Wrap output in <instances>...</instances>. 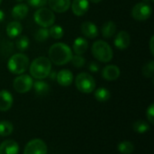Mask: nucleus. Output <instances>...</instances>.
Wrapping results in <instances>:
<instances>
[{
    "label": "nucleus",
    "instance_id": "nucleus-1",
    "mask_svg": "<svg viewBox=\"0 0 154 154\" xmlns=\"http://www.w3.org/2000/svg\"><path fill=\"white\" fill-rule=\"evenodd\" d=\"M70 47L64 43H56L49 49L50 61L56 65H64L70 62L72 58Z\"/></svg>",
    "mask_w": 154,
    "mask_h": 154
},
{
    "label": "nucleus",
    "instance_id": "nucleus-2",
    "mask_svg": "<svg viewBox=\"0 0 154 154\" xmlns=\"http://www.w3.org/2000/svg\"><path fill=\"white\" fill-rule=\"evenodd\" d=\"M51 71V62L50 61V59L44 56H40L35 58L30 65L31 76L37 80H42L48 77Z\"/></svg>",
    "mask_w": 154,
    "mask_h": 154
},
{
    "label": "nucleus",
    "instance_id": "nucleus-3",
    "mask_svg": "<svg viewBox=\"0 0 154 154\" xmlns=\"http://www.w3.org/2000/svg\"><path fill=\"white\" fill-rule=\"evenodd\" d=\"M93 56L102 63H108L113 58V50L111 46L103 40L96 41L91 47Z\"/></svg>",
    "mask_w": 154,
    "mask_h": 154
},
{
    "label": "nucleus",
    "instance_id": "nucleus-4",
    "mask_svg": "<svg viewBox=\"0 0 154 154\" xmlns=\"http://www.w3.org/2000/svg\"><path fill=\"white\" fill-rule=\"evenodd\" d=\"M29 58L24 54H14L7 62V68L13 74H23L29 66Z\"/></svg>",
    "mask_w": 154,
    "mask_h": 154
},
{
    "label": "nucleus",
    "instance_id": "nucleus-5",
    "mask_svg": "<svg viewBox=\"0 0 154 154\" xmlns=\"http://www.w3.org/2000/svg\"><path fill=\"white\" fill-rule=\"evenodd\" d=\"M77 89L83 93H90L95 91L96 81L94 77L88 73H80L75 79Z\"/></svg>",
    "mask_w": 154,
    "mask_h": 154
},
{
    "label": "nucleus",
    "instance_id": "nucleus-6",
    "mask_svg": "<svg viewBox=\"0 0 154 154\" xmlns=\"http://www.w3.org/2000/svg\"><path fill=\"white\" fill-rule=\"evenodd\" d=\"M34 21L42 27L48 28L51 26L55 22V15L52 10L46 7L38 8L33 15Z\"/></svg>",
    "mask_w": 154,
    "mask_h": 154
},
{
    "label": "nucleus",
    "instance_id": "nucleus-7",
    "mask_svg": "<svg viewBox=\"0 0 154 154\" xmlns=\"http://www.w3.org/2000/svg\"><path fill=\"white\" fill-rule=\"evenodd\" d=\"M152 14V7L144 2L136 4L132 9V16L137 21H145L151 17Z\"/></svg>",
    "mask_w": 154,
    "mask_h": 154
},
{
    "label": "nucleus",
    "instance_id": "nucleus-8",
    "mask_svg": "<svg viewBox=\"0 0 154 154\" xmlns=\"http://www.w3.org/2000/svg\"><path fill=\"white\" fill-rule=\"evenodd\" d=\"M32 84H33V80L31 75L19 74L16 78H14L13 86L17 93H25L32 89Z\"/></svg>",
    "mask_w": 154,
    "mask_h": 154
},
{
    "label": "nucleus",
    "instance_id": "nucleus-9",
    "mask_svg": "<svg viewBox=\"0 0 154 154\" xmlns=\"http://www.w3.org/2000/svg\"><path fill=\"white\" fill-rule=\"evenodd\" d=\"M47 145L41 139L31 140L23 150V154H47Z\"/></svg>",
    "mask_w": 154,
    "mask_h": 154
},
{
    "label": "nucleus",
    "instance_id": "nucleus-10",
    "mask_svg": "<svg viewBox=\"0 0 154 154\" xmlns=\"http://www.w3.org/2000/svg\"><path fill=\"white\" fill-rule=\"evenodd\" d=\"M131 43V37L130 34L126 31H120L118 34L116 35V38L114 40L115 46L120 50L126 49Z\"/></svg>",
    "mask_w": 154,
    "mask_h": 154
},
{
    "label": "nucleus",
    "instance_id": "nucleus-11",
    "mask_svg": "<svg viewBox=\"0 0 154 154\" xmlns=\"http://www.w3.org/2000/svg\"><path fill=\"white\" fill-rule=\"evenodd\" d=\"M120 76V69L115 64H108L102 70V77L108 81H116Z\"/></svg>",
    "mask_w": 154,
    "mask_h": 154
},
{
    "label": "nucleus",
    "instance_id": "nucleus-12",
    "mask_svg": "<svg viewBox=\"0 0 154 154\" xmlns=\"http://www.w3.org/2000/svg\"><path fill=\"white\" fill-rule=\"evenodd\" d=\"M81 33L87 38L95 39L98 35V28L94 23L85 21L81 25Z\"/></svg>",
    "mask_w": 154,
    "mask_h": 154
},
{
    "label": "nucleus",
    "instance_id": "nucleus-13",
    "mask_svg": "<svg viewBox=\"0 0 154 154\" xmlns=\"http://www.w3.org/2000/svg\"><path fill=\"white\" fill-rule=\"evenodd\" d=\"M56 80L60 85L67 87V86H69L73 83L74 76L71 71L68 69H62L57 74Z\"/></svg>",
    "mask_w": 154,
    "mask_h": 154
},
{
    "label": "nucleus",
    "instance_id": "nucleus-14",
    "mask_svg": "<svg viewBox=\"0 0 154 154\" xmlns=\"http://www.w3.org/2000/svg\"><path fill=\"white\" fill-rule=\"evenodd\" d=\"M70 5L73 14L77 16H82L88 11L89 8L88 0H73Z\"/></svg>",
    "mask_w": 154,
    "mask_h": 154
},
{
    "label": "nucleus",
    "instance_id": "nucleus-15",
    "mask_svg": "<svg viewBox=\"0 0 154 154\" xmlns=\"http://www.w3.org/2000/svg\"><path fill=\"white\" fill-rule=\"evenodd\" d=\"M48 5L51 10L56 13H64L70 6V0H48Z\"/></svg>",
    "mask_w": 154,
    "mask_h": 154
},
{
    "label": "nucleus",
    "instance_id": "nucleus-16",
    "mask_svg": "<svg viewBox=\"0 0 154 154\" xmlns=\"http://www.w3.org/2000/svg\"><path fill=\"white\" fill-rule=\"evenodd\" d=\"M14 103L13 95L6 90L0 91V111L6 112L10 110Z\"/></svg>",
    "mask_w": 154,
    "mask_h": 154
},
{
    "label": "nucleus",
    "instance_id": "nucleus-17",
    "mask_svg": "<svg viewBox=\"0 0 154 154\" xmlns=\"http://www.w3.org/2000/svg\"><path fill=\"white\" fill-rule=\"evenodd\" d=\"M19 146L14 140H6L0 144V154H18Z\"/></svg>",
    "mask_w": 154,
    "mask_h": 154
},
{
    "label": "nucleus",
    "instance_id": "nucleus-18",
    "mask_svg": "<svg viewBox=\"0 0 154 154\" xmlns=\"http://www.w3.org/2000/svg\"><path fill=\"white\" fill-rule=\"evenodd\" d=\"M29 12V7L26 4H17L15 5L12 11H11V15L12 17L15 20H23L26 17V15H28Z\"/></svg>",
    "mask_w": 154,
    "mask_h": 154
},
{
    "label": "nucleus",
    "instance_id": "nucleus-19",
    "mask_svg": "<svg viewBox=\"0 0 154 154\" xmlns=\"http://www.w3.org/2000/svg\"><path fill=\"white\" fill-rule=\"evenodd\" d=\"M23 32V25L18 21H13L6 26V34L10 38L18 37Z\"/></svg>",
    "mask_w": 154,
    "mask_h": 154
},
{
    "label": "nucleus",
    "instance_id": "nucleus-20",
    "mask_svg": "<svg viewBox=\"0 0 154 154\" xmlns=\"http://www.w3.org/2000/svg\"><path fill=\"white\" fill-rule=\"evenodd\" d=\"M88 48V42L84 37H78L74 40L73 43V51L76 54L82 55L87 52Z\"/></svg>",
    "mask_w": 154,
    "mask_h": 154
},
{
    "label": "nucleus",
    "instance_id": "nucleus-21",
    "mask_svg": "<svg viewBox=\"0 0 154 154\" xmlns=\"http://www.w3.org/2000/svg\"><path fill=\"white\" fill-rule=\"evenodd\" d=\"M116 32V25L113 21H107L102 25L101 33H102V35L106 39L113 37Z\"/></svg>",
    "mask_w": 154,
    "mask_h": 154
},
{
    "label": "nucleus",
    "instance_id": "nucleus-22",
    "mask_svg": "<svg viewBox=\"0 0 154 154\" xmlns=\"http://www.w3.org/2000/svg\"><path fill=\"white\" fill-rule=\"evenodd\" d=\"M33 89L35 91V93L38 96H44L47 95L50 92V85L42 80H37L32 84Z\"/></svg>",
    "mask_w": 154,
    "mask_h": 154
},
{
    "label": "nucleus",
    "instance_id": "nucleus-23",
    "mask_svg": "<svg viewBox=\"0 0 154 154\" xmlns=\"http://www.w3.org/2000/svg\"><path fill=\"white\" fill-rule=\"evenodd\" d=\"M94 96L95 98L98 101V102H101V103H104V102H106L110 99L111 97V93L110 92L105 88V87H100L98 89H97L95 91V93H94Z\"/></svg>",
    "mask_w": 154,
    "mask_h": 154
},
{
    "label": "nucleus",
    "instance_id": "nucleus-24",
    "mask_svg": "<svg viewBox=\"0 0 154 154\" xmlns=\"http://www.w3.org/2000/svg\"><path fill=\"white\" fill-rule=\"evenodd\" d=\"M117 149L122 154H131L134 151V145L129 141H124L118 144Z\"/></svg>",
    "mask_w": 154,
    "mask_h": 154
},
{
    "label": "nucleus",
    "instance_id": "nucleus-25",
    "mask_svg": "<svg viewBox=\"0 0 154 154\" xmlns=\"http://www.w3.org/2000/svg\"><path fill=\"white\" fill-rule=\"evenodd\" d=\"M30 44V40L28 38L27 35H19L15 41V45L17 47V49L21 52L25 51Z\"/></svg>",
    "mask_w": 154,
    "mask_h": 154
},
{
    "label": "nucleus",
    "instance_id": "nucleus-26",
    "mask_svg": "<svg viewBox=\"0 0 154 154\" xmlns=\"http://www.w3.org/2000/svg\"><path fill=\"white\" fill-rule=\"evenodd\" d=\"M14 126L8 121H1L0 122V136H8L13 133Z\"/></svg>",
    "mask_w": 154,
    "mask_h": 154
},
{
    "label": "nucleus",
    "instance_id": "nucleus-27",
    "mask_svg": "<svg viewBox=\"0 0 154 154\" xmlns=\"http://www.w3.org/2000/svg\"><path fill=\"white\" fill-rule=\"evenodd\" d=\"M133 129L138 133H144L150 130V125L148 124L147 122L139 120V121H136L133 124Z\"/></svg>",
    "mask_w": 154,
    "mask_h": 154
},
{
    "label": "nucleus",
    "instance_id": "nucleus-28",
    "mask_svg": "<svg viewBox=\"0 0 154 154\" xmlns=\"http://www.w3.org/2000/svg\"><path fill=\"white\" fill-rule=\"evenodd\" d=\"M50 37V33H49V29L45 28V27H42L39 28L35 34H34V39L37 42H44L46 41L48 38Z\"/></svg>",
    "mask_w": 154,
    "mask_h": 154
},
{
    "label": "nucleus",
    "instance_id": "nucleus-29",
    "mask_svg": "<svg viewBox=\"0 0 154 154\" xmlns=\"http://www.w3.org/2000/svg\"><path fill=\"white\" fill-rule=\"evenodd\" d=\"M49 33H50V36H51L54 39H60L64 35V30L60 25H52L49 29Z\"/></svg>",
    "mask_w": 154,
    "mask_h": 154
},
{
    "label": "nucleus",
    "instance_id": "nucleus-30",
    "mask_svg": "<svg viewBox=\"0 0 154 154\" xmlns=\"http://www.w3.org/2000/svg\"><path fill=\"white\" fill-rule=\"evenodd\" d=\"M143 74L146 78H151L154 74V62L151 61L145 64L143 67Z\"/></svg>",
    "mask_w": 154,
    "mask_h": 154
},
{
    "label": "nucleus",
    "instance_id": "nucleus-31",
    "mask_svg": "<svg viewBox=\"0 0 154 154\" xmlns=\"http://www.w3.org/2000/svg\"><path fill=\"white\" fill-rule=\"evenodd\" d=\"M71 64L73 66L77 67V68H81L85 65L86 64V59L82 56V55H79V54H76L74 56H72L71 60H70Z\"/></svg>",
    "mask_w": 154,
    "mask_h": 154
},
{
    "label": "nucleus",
    "instance_id": "nucleus-32",
    "mask_svg": "<svg viewBox=\"0 0 154 154\" xmlns=\"http://www.w3.org/2000/svg\"><path fill=\"white\" fill-rule=\"evenodd\" d=\"M28 4L30 5H32V7H36V8H40V7H42L44 6L48 0H27Z\"/></svg>",
    "mask_w": 154,
    "mask_h": 154
},
{
    "label": "nucleus",
    "instance_id": "nucleus-33",
    "mask_svg": "<svg viewBox=\"0 0 154 154\" xmlns=\"http://www.w3.org/2000/svg\"><path fill=\"white\" fill-rule=\"evenodd\" d=\"M146 116L151 124L154 123V104L152 103L146 111Z\"/></svg>",
    "mask_w": 154,
    "mask_h": 154
},
{
    "label": "nucleus",
    "instance_id": "nucleus-34",
    "mask_svg": "<svg viewBox=\"0 0 154 154\" xmlns=\"http://www.w3.org/2000/svg\"><path fill=\"white\" fill-rule=\"evenodd\" d=\"M88 68L89 71H91L93 73H96V72H98L99 71V64H97L95 62H91V63H89Z\"/></svg>",
    "mask_w": 154,
    "mask_h": 154
},
{
    "label": "nucleus",
    "instance_id": "nucleus-35",
    "mask_svg": "<svg viewBox=\"0 0 154 154\" xmlns=\"http://www.w3.org/2000/svg\"><path fill=\"white\" fill-rule=\"evenodd\" d=\"M153 40H154V36L152 35L151 37V40H150V50H151V53L153 55L154 54V49H153Z\"/></svg>",
    "mask_w": 154,
    "mask_h": 154
},
{
    "label": "nucleus",
    "instance_id": "nucleus-36",
    "mask_svg": "<svg viewBox=\"0 0 154 154\" xmlns=\"http://www.w3.org/2000/svg\"><path fill=\"white\" fill-rule=\"evenodd\" d=\"M56 75H57L56 72H51V73L49 74V75H48V76H49L51 79H52V78L54 79V78H56Z\"/></svg>",
    "mask_w": 154,
    "mask_h": 154
},
{
    "label": "nucleus",
    "instance_id": "nucleus-37",
    "mask_svg": "<svg viewBox=\"0 0 154 154\" xmlns=\"http://www.w3.org/2000/svg\"><path fill=\"white\" fill-rule=\"evenodd\" d=\"M4 19H5V13H4L2 10H0V23H1Z\"/></svg>",
    "mask_w": 154,
    "mask_h": 154
},
{
    "label": "nucleus",
    "instance_id": "nucleus-38",
    "mask_svg": "<svg viewBox=\"0 0 154 154\" xmlns=\"http://www.w3.org/2000/svg\"><path fill=\"white\" fill-rule=\"evenodd\" d=\"M88 1H90L91 3H94V4H98V3H100L102 0H88Z\"/></svg>",
    "mask_w": 154,
    "mask_h": 154
},
{
    "label": "nucleus",
    "instance_id": "nucleus-39",
    "mask_svg": "<svg viewBox=\"0 0 154 154\" xmlns=\"http://www.w3.org/2000/svg\"><path fill=\"white\" fill-rule=\"evenodd\" d=\"M144 3H149V2H153L154 0H143Z\"/></svg>",
    "mask_w": 154,
    "mask_h": 154
},
{
    "label": "nucleus",
    "instance_id": "nucleus-40",
    "mask_svg": "<svg viewBox=\"0 0 154 154\" xmlns=\"http://www.w3.org/2000/svg\"><path fill=\"white\" fill-rule=\"evenodd\" d=\"M17 2H22V1H23V0H16Z\"/></svg>",
    "mask_w": 154,
    "mask_h": 154
},
{
    "label": "nucleus",
    "instance_id": "nucleus-41",
    "mask_svg": "<svg viewBox=\"0 0 154 154\" xmlns=\"http://www.w3.org/2000/svg\"><path fill=\"white\" fill-rule=\"evenodd\" d=\"M1 3H2V0H0V5H1Z\"/></svg>",
    "mask_w": 154,
    "mask_h": 154
}]
</instances>
